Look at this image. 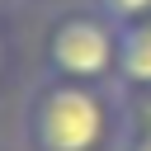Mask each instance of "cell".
<instances>
[{"instance_id": "2", "label": "cell", "mask_w": 151, "mask_h": 151, "mask_svg": "<svg viewBox=\"0 0 151 151\" xmlns=\"http://www.w3.org/2000/svg\"><path fill=\"white\" fill-rule=\"evenodd\" d=\"M47 61L61 71V80H99L118 61V28L90 14H71L52 28Z\"/></svg>"}, {"instance_id": "1", "label": "cell", "mask_w": 151, "mask_h": 151, "mask_svg": "<svg viewBox=\"0 0 151 151\" xmlns=\"http://www.w3.org/2000/svg\"><path fill=\"white\" fill-rule=\"evenodd\" d=\"M109 132V109L85 80H52L28 104L33 151H99Z\"/></svg>"}, {"instance_id": "4", "label": "cell", "mask_w": 151, "mask_h": 151, "mask_svg": "<svg viewBox=\"0 0 151 151\" xmlns=\"http://www.w3.org/2000/svg\"><path fill=\"white\" fill-rule=\"evenodd\" d=\"M94 5H99V14H104L113 28L137 24V19H151V0H94Z\"/></svg>"}, {"instance_id": "3", "label": "cell", "mask_w": 151, "mask_h": 151, "mask_svg": "<svg viewBox=\"0 0 151 151\" xmlns=\"http://www.w3.org/2000/svg\"><path fill=\"white\" fill-rule=\"evenodd\" d=\"M118 76L127 85H151V19L118 28Z\"/></svg>"}, {"instance_id": "5", "label": "cell", "mask_w": 151, "mask_h": 151, "mask_svg": "<svg viewBox=\"0 0 151 151\" xmlns=\"http://www.w3.org/2000/svg\"><path fill=\"white\" fill-rule=\"evenodd\" d=\"M127 151H151V132H137V137H132V146H127Z\"/></svg>"}]
</instances>
